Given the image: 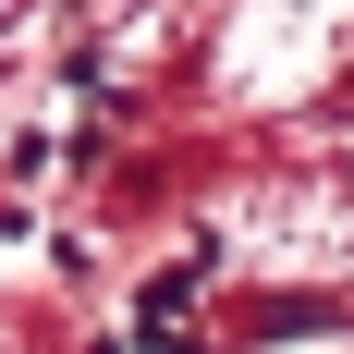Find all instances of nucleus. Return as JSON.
<instances>
[{
    "instance_id": "3",
    "label": "nucleus",
    "mask_w": 354,
    "mask_h": 354,
    "mask_svg": "<svg viewBox=\"0 0 354 354\" xmlns=\"http://www.w3.org/2000/svg\"><path fill=\"white\" fill-rule=\"evenodd\" d=\"M0 281H12V232H0Z\"/></svg>"
},
{
    "instance_id": "1",
    "label": "nucleus",
    "mask_w": 354,
    "mask_h": 354,
    "mask_svg": "<svg viewBox=\"0 0 354 354\" xmlns=\"http://www.w3.org/2000/svg\"><path fill=\"white\" fill-rule=\"evenodd\" d=\"M342 62H354V0H245L220 37V98L269 110V98H306Z\"/></svg>"
},
{
    "instance_id": "2",
    "label": "nucleus",
    "mask_w": 354,
    "mask_h": 354,
    "mask_svg": "<svg viewBox=\"0 0 354 354\" xmlns=\"http://www.w3.org/2000/svg\"><path fill=\"white\" fill-rule=\"evenodd\" d=\"M232 232H245V257H269V269H354V147H330L306 171H269L245 208H232Z\"/></svg>"
}]
</instances>
